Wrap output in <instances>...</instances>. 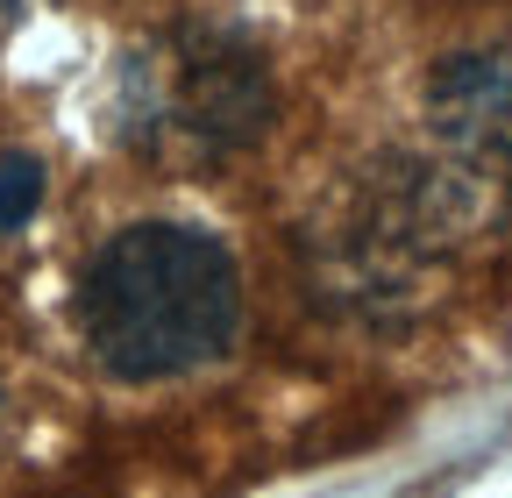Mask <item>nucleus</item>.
Listing matches in <instances>:
<instances>
[{
  "mask_svg": "<svg viewBox=\"0 0 512 498\" xmlns=\"http://www.w3.org/2000/svg\"><path fill=\"white\" fill-rule=\"evenodd\" d=\"M242 321V278L235 257L178 221H136L79 278V328L100 370L128 385L185 378V370L214 363L235 342Z\"/></svg>",
  "mask_w": 512,
  "mask_h": 498,
  "instance_id": "1",
  "label": "nucleus"
},
{
  "mask_svg": "<svg viewBox=\"0 0 512 498\" xmlns=\"http://www.w3.org/2000/svg\"><path fill=\"white\" fill-rule=\"evenodd\" d=\"M271 72H264V57L242 50V43H200V50H185V72H178V114H185V129L192 136H207V143H249V136H264V121H271Z\"/></svg>",
  "mask_w": 512,
  "mask_h": 498,
  "instance_id": "2",
  "label": "nucleus"
},
{
  "mask_svg": "<svg viewBox=\"0 0 512 498\" xmlns=\"http://www.w3.org/2000/svg\"><path fill=\"white\" fill-rule=\"evenodd\" d=\"M434 129L470 157H512V50H463L434 72Z\"/></svg>",
  "mask_w": 512,
  "mask_h": 498,
  "instance_id": "3",
  "label": "nucleus"
},
{
  "mask_svg": "<svg viewBox=\"0 0 512 498\" xmlns=\"http://www.w3.org/2000/svg\"><path fill=\"white\" fill-rule=\"evenodd\" d=\"M43 200V164L36 157H8L0 164V228H22Z\"/></svg>",
  "mask_w": 512,
  "mask_h": 498,
  "instance_id": "4",
  "label": "nucleus"
}]
</instances>
